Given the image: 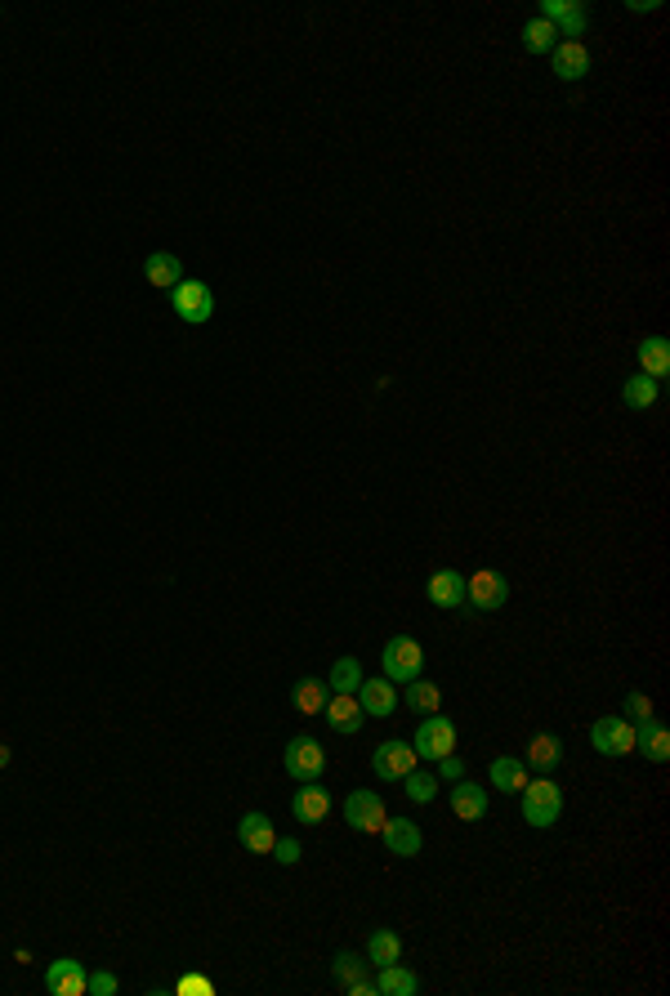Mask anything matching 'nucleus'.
<instances>
[{
  "mask_svg": "<svg viewBox=\"0 0 670 996\" xmlns=\"http://www.w3.org/2000/svg\"><path fill=\"white\" fill-rule=\"evenodd\" d=\"M452 813L461 822H478L487 813V787H478V782H469V778H456V787H452Z\"/></svg>",
  "mask_w": 670,
  "mask_h": 996,
  "instance_id": "aec40b11",
  "label": "nucleus"
},
{
  "mask_svg": "<svg viewBox=\"0 0 670 996\" xmlns=\"http://www.w3.org/2000/svg\"><path fill=\"white\" fill-rule=\"evenodd\" d=\"M5 764H9V746H0V769H5Z\"/></svg>",
  "mask_w": 670,
  "mask_h": 996,
  "instance_id": "58836bf2",
  "label": "nucleus"
},
{
  "mask_svg": "<svg viewBox=\"0 0 670 996\" xmlns=\"http://www.w3.org/2000/svg\"><path fill=\"white\" fill-rule=\"evenodd\" d=\"M273 863H282V867H295L300 863V840H273Z\"/></svg>",
  "mask_w": 670,
  "mask_h": 996,
  "instance_id": "c9c22d12",
  "label": "nucleus"
},
{
  "mask_svg": "<svg viewBox=\"0 0 670 996\" xmlns=\"http://www.w3.org/2000/svg\"><path fill=\"white\" fill-rule=\"evenodd\" d=\"M420 992V979L407 970L402 961H394V965H380V974H376V996H416Z\"/></svg>",
  "mask_w": 670,
  "mask_h": 996,
  "instance_id": "393cba45",
  "label": "nucleus"
},
{
  "mask_svg": "<svg viewBox=\"0 0 670 996\" xmlns=\"http://www.w3.org/2000/svg\"><path fill=\"white\" fill-rule=\"evenodd\" d=\"M380 840H385V849L394 858H416L420 849H425V836H420V827L411 818H385Z\"/></svg>",
  "mask_w": 670,
  "mask_h": 996,
  "instance_id": "4468645a",
  "label": "nucleus"
},
{
  "mask_svg": "<svg viewBox=\"0 0 670 996\" xmlns=\"http://www.w3.org/2000/svg\"><path fill=\"white\" fill-rule=\"evenodd\" d=\"M621 715H626L630 724H639V720H648V715H653V702H648L644 693H626V702H621Z\"/></svg>",
  "mask_w": 670,
  "mask_h": 996,
  "instance_id": "f704fd0d",
  "label": "nucleus"
},
{
  "mask_svg": "<svg viewBox=\"0 0 670 996\" xmlns=\"http://www.w3.org/2000/svg\"><path fill=\"white\" fill-rule=\"evenodd\" d=\"M487 778H492V787H501L505 796H514V791L528 787V764H523V760H510V755H501V760H492Z\"/></svg>",
  "mask_w": 670,
  "mask_h": 996,
  "instance_id": "bb28decb",
  "label": "nucleus"
},
{
  "mask_svg": "<svg viewBox=\"0 0 670 996\" xmlns=\"http://www.w3.org/2000/svg\"><path fill=\"white\" fill-rule=\"evenodd\" d=\"M541 18L554 23L559 41H581V32H586V5L581 0H541Z\"/></svg>",
  "mask_w": 670,
  "mask_h": 996,
  "instance_id": "9d476101",
  "label": "nucleus"
},
{
  "mask_svg": "<svg viewBox=\"0 0 670 996\" xmlns=\"http://www.w3.org/2000/svg\"><path fill=\"white\" fill-rule=\"evenodd\" d=\"M416 760L420 755L411 751V742H380L376 746V755H371V769H376V778H385V782H402L411 769H416Z\"/></svg>",
  "mask_w": 670,
  "mask_h": 996,
  "instance_id": "1a4fd4ad",
  "label": "nucleus"
},
{
  "mask_svg": "<svg viewBox=\"0 0 670 996\" xmlns=\"http://www.w3.org/2000/svg\"><path fill=\"white\" fill-rule=\"evenodd\" d=\"M175 992H179V996H184V992H197V996H210V992H215V983H210V979H201V974H184V979H179V983H175Z\"/></svg>",
  "mask_w": 670,
  "mask_h": 996,
  "instance_id": "e433bc0d",
  "label": "nucleus"
},
{
  "mask_svg": "<svg viewBox=\"0 0 670 996\" xmlns=\"http://www.w3.org/2000/svg\"><path fill=\"white\" fill-rule=\"evenodd\" d=\"M456 746H461V733H456V724L447 720V715H425L420 720L416 737H411V751L420 755V760H443V755H456Z\"/></svg>",
  "mask_w": 670,
  "mask_h": 996,
  "instance_id": "f03ea898",
  "label": "nucleus"
},
{
  "mask_svg": "<svg viewBox=\"0 0 670 996\" xmlns=\"http://www.w3.org/2000/svg\"><path fill=\"white\" fill-rule=\"evenodd\" d=\"M331 974H335V983H340V992H349V996H376V979H367V970L358 965V956H353V952H335Z\"/></svg>",
  "mask_w": 670,
  "mask_h": 996,
  "instance_id": "a211bd4d",
  "label": "nucleus"
},
{
  "mask_svg": "<svg viewBox=\"0 0 670 996\" xmlns=\"http://www.w3.org/2000/svg\"><path fill=\"white\" fill-rule=\"evenodd\" d=\"M385 818H389V809L376 791H353V796L344 800V822H349L353 831H362V836H380Z\"/></svg>",
  "mask_w": 670,
  "mask_h": 996,
  "instance_id": "6e6552de",
  "label": "nucleus"
},
{
  "mask_svg": "<svg viewBox=\"0 0 670 996\" xmlns=\"http://www.w3.org/2000/svg\"><path fill=\"white\" fill-rule=\"evenodd\" d=\"M362 666H358V657H340V662L331 666V675H327V688L331 693H358V684H362Z\"/></svg>",
  "mask_w": 670,
  "mask_h": 996,
  "instance_id": "2f4dec72",
  "label": "nucleus"
},
{
  "mask_svg": "<svg viewBox=\"0 0 670 996\" xmlns=\"http://www.w3.org/2000/svg\"><path fill=\"white\" fill-rule=\"evenodd\" d=\"M559 760H563V742L554 733H536L528 742V764H536V773L559 769Z\"/></svg>",
  "mask_w": 670,
  "mask_h": 996,
  "instance_id": "cd10ccee",
  "label": "nucleus"
},
{
  "mask_svg": "<svg viewBox=\"0 0 670 996\" xmlns=\"http://www.w3.org/2000/svg\"><path fill=\"white\" fill-rule=\"evenodd\" d=\"M322 715H327V724L335 733H358L362 724H367V711H362V702H358V693H335L327 706H322Z\"/></svg>",
  "mask_w": 670,
  "mask_h": 996,
  "instance_id": "f3484780",
  "label": "nucleus"
},
{
  "mask_svg": "<svg viewBox=\"0 0 670 996\" xmlns=\"http://www.w3.org/2000/svg\"><path fill=\"white\" fill-rule=\"evenodd\" d=\"M402 702H407L411 711H420V715H434L438 706H443V688H438L434 679H411L407 693H402Z\"/></svg>",
  "mask_w": 670,
  "mask_h": 996,
  "instance_id": "c85d7f7f",
  "label": "nucleus"
},
{
  "mask_svg": "<svg viewBox=\"0 0 670 996\" xmlns=\"http://www.w3.org/2000/svg\"><path fill=\"white\" fill-rule=\"evenodd\" d=\"M438 778H447V782L465 778V764H461V755H443V760H438Z\"/></svg>",
  "mask_w": 670,
  "mask_h": 996,
  "instance_id": "4c0bfd02",
  "label": "nucleus"
},
{
  "mask_svg": "<svg viewBox=\"0 0 670 996\" xmlns=\"http://www.w3.org/2000/svg\"><path fill=\"white\" fill-rule=\"evenodd\" d=\"M635 353H639V371H644V376L662 380L666 371H670V340H666V335H644Z\"/></svg>",
  "mask_w": 670,
  "mask_h": 996,
  "instance_id": "b1692460",
  "label": "nucleus"
},
{
  "mask_svg": "<svg viewBox=\"0 0 670 996\" xmlns=\"http://www.w3.org/2000/svg\"><path fill=\"white\" fill-rule=\"evenodd\" d=\"M635 751L644 755V760H653V764H666L670 760V733H666V724L662 720H639L635 724Z\"/></svg>",
  "mask_w": 670,
  "mask_h": 996,
  "instance_id": "6ab92c4d",
  "label": "nucleus"
},
{
  "mask_svg": "<svg viewBox=\"0 0 670 996\" xmlns=\"http://www.w3.org/2000/svg\"><path fill=\"white\" fill-rule=\"evenodd\" d=\"M550 67L559 81H586L590 76V50L586 41H559L550 50Z\"/></svg>",
  "mask_w": 670,
  "mask_h": 996,
  "instance_id": "ddd939ff",
  "label": "nucleus"
},
{
  "mask_svg": "<svg viewBox=\"0 0 670 996\" xmlns=\"http://www.w3.org/2000/svg\"><path fill=\"white\" fill-rule=\"evenodd\" d=\"M291 813L304 827H322L331 818V791L318 787V782H300V791L291 796Z\"/></svg>",
  "mask_w": 670,
  "mask_h": 996,
  "instance_id": "9b49d317",
  "label": "nucleus"
},
{
  "mask_svg": "<svg viewBox=\"0 0 670 996\" xmlns=\"http://www.w3.org/2000/svg\"><path fill=\"white\" fill-rule=\"evenodd\" d=\"M380 666H385L389 684H411V679L425 675V648L411 635H394L385 644V653H380Z\"/></svg>",
  "mask_w": 670,
  "mask_h": 996,
  "instance_id": "7ed1b4c3",
  "label": "nucleus"
},
{
  "mask_svg": "<svg viewBox=\"0 0 670 996\" xmlns=\"http://www.w3.org/2000/svg\"><path fill=\"white\" fill-rule=\"evenodd\" d=\"M358 702H362V711H367V720H389V715L398 711V693H394V684H389L385 675H380V679H362V684H358Z\"/></svg>",
  "mask_w": 670,
  "mask_h": 996,
  "instance_id": "2eb2a0df",
  "label": "nucleus"
},
{
  "mask_svg": "<svg viewBox=\"0 0 670 996\" xmlns=\"http://www.w3.org/2000/svg\"><path fill=\"white\" fill-rule=\"evenodd\" d=\"M143 277H148L152 286H161V291H175V286L184 282V264L170 251H152L148 260H143Z\"/></svg>",
  "mask_w": 670,
  "mask_h": 996,
  "instance_id": "5701e85b",
  "label": "nucleus"
},
{
  "mask_svg": "<svg viewBox=\"0 0 670 996\" xmlns=\"http://www.w3.org/2000/svg\"><path fill=\"white\" fill-rule=\"evenodd\" d=\"M237 840H242L251 854H273V822H268V813H246L242 822H237Z\"/></svg>",
  "mask_w": 670,
  "mask_h": 996,
  "instance_id": "4be33fe9",
  "label": "nucleus"
},
{
  "mask_svg": "<svg viewBox=\"0 0 670 996\" xmlns=\"http://www.w3.org/2000/svg\"><path fill=\"white\" fill-rule=\"evenodd\" d=\"M331 702V688H327V679H318V675H304V679H295V688H291V706L300 715H322V706Z\"/></svg>",
  "mask_w": 670,
  "mask_h": 996,
  "instance_id": "412c9836",
  "label": "nucleus"
},
{
  "mask_svg": "<svg viewBox=\"0 0 670 996\" xmlns=\"http://www.w3.org/2000/svg\"><path fill=\"white\" fill-rule=\"evenodd\" d=\"M465 599L474 612H496L505 608V599H510V581L501 577L496 568H474L465 577Z\"/></svg>",
  "mask_w": 670,
  "mask_h": 996,
  "instance_id": "0eeeda50",
  "label": "nucleus"
},
{
  "mask_svg": "<svg viewBox=\"0 0 670 996\" xmlns=\"http://www.w3.org/2000/svg\"><path fill=\"white\" fill-rule=\"evenodd\" d=\"M170 304H175L179 322H193V327L215 318V291H210L206 282H197V277H184V282L170 291Z\"/></svg>",
  "mask_w": 670,
  "mask_h": 996,
  "instance_id": "39448f33",
  "label": "nucleus"
},
{
  "mask_svg": "<svg viewBox=\"0 0 670 996\" xmlns=\"http://www.w3.org/2000/svg\"><path fill=\"white\" fill-rule=\"evenodd\" d=\"M367 956H371V965H394V961H402V938L394 934V930H371V938H367Z\"/></svg>",
  "mask_w": 670,
  "mask_h": 996,
  "instance_id": "c756f323",
  "label": "nucleus"
},
{
  "mask_svg": "<svg viewBox=\"0 0 670 996\" xmlns=\"http://www.w3.org/2000/svg\"><path fill=\"white\" fill-rule=\"evenodd\" d=\"M85 965L72 961V956H59V961L45 965V992L50 996H85Z\"/></svg>",
  "mask_w": 670,
  "mask_h": 996,
  "instance_id": "f8f14e48",
  "label": "nucleus"
},
{
  "mask_svg": "<svg viewBox=\"0 0 670 996\" xmlns=\"http://www.w3.org/2000/svg\"><path fill=\"white\" fill-rule=\"evenodd\" d=\"M117 974L112 970H90L85 974V996H117Z\"/></svg>",
  "mask_w": 670,
  "mask_h": 996,
  "instance_id": "72a5a7b5",
  "label": "nucleus"
},
{
  "mask_svg": "<svg viewBox=\"0 0 670 996\" xmlns=\"http://www.w3.org/2000/svg\"><path fill=\"white\" fill-rule=\"evenodd\" d=\"M554 45H559V32H554V23H545L541 14L523 23V50H528V54H550Z\"/></svg>",
  "mask_w": 670,
  "mask_h": 996,
  "instance_id": "7c9ffc66",
  "label": "nucleus"
},
{
  "mask_svg": "<svg viewBox=\"0 0 670 996\" xmlns=\"http://www.w3.org/2000/svg\"><path fill=\"white\" fill-rule=\"evenodd\" d=\"M282 764L295 782H322V773H327V751H322V742H313L309 733H300L286 742Z\"/></svg>",
  "mask_w": 670,
  "mask_h": 996,
  "instance_id": "20e7f679",
  "label": "nucleus"
},
{
  "mask_svg": "<svg viewBox=\"0 0 670 996\" xmlns=\"http://www.w3.org/2000/svg\"><path fill=\"white\" fill-rule=\"evenodd\" d=\"M425 595H429V603H438V608H465V572H456V568L429 572Z\"/></svg>",
  "mask_w": 670,
  "mask_h": 996,
  "instance_id": "dca6fc26",
  "label": "nucleus"
},
{
  "mask_svg": "<svg viewBox=\"0 0 670 996\" xmlns=\"http://www.w3.org/2000/svg\"><path fill=\"white\" fill-rule=\"evenodd\" d=\"M657 398H662V385H657L653 376H644V371H635V376L621 385V402H626L630 411H648L657 407Z\"/></svg>",
  "mask_w": 670,
  "mask_h": 996,
  "instance_id": "a878e982",
  "label": "nucleus"
},
{
  "mask_svg": "<svg viewBox=\"0 0 670 996\" xmlns=\"http://www.w3.org/2000/svg\"><path fill=\"white\" fill-rule=\"evenodd\" d=\"M590 746H595L599 755H612V760L635 755V724H630L626 715H603V720L590 724Z\"/></svg>",
  "mask_w": 670,
  "mask_h": 996,
  "instance_id": "423d86ee",
  "label": "nucleus"
},
{
  "mask_svg": "<svg viewBox=\"0 0 670 996\" xmlns=\"http://www.w3.org/2000/svg\"><path fill=\"white\" fill-rule=\"evenodd\" d=\"M402 782H407V800H416V804H429V800L438 796V778H434V773H416V769H411Z\"/></svg>",
  "mask_w": 670,
  "mask_h": 996,
  "instance_id": "473e14b6",
  "label": "nucleus"
},
{
  "mask_svg": "<svg viewBox=\"0 0 670 996\" xmlns=\"http://www.w3.org/2000/svg\"><path fill=\"white\" fill-rule=\"evenodd\" d=\"M523 796V822L528 827H536V831H550L554 822H559V813H563V787L559 782H550V778H528V787L519 791Z\"/></svg>",
  "mask_w": 670,
  "mask_h": 996,
  "instance_id": "f257e3e1",
  "label": "nucleus"
}]
</instances>
